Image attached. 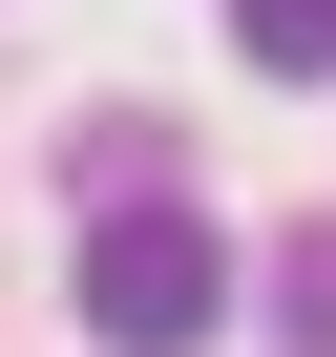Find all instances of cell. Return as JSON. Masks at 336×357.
I'll use <instances>...</instances> for the list:
<instances>
[{"label": "cell", "mask_w": 336, "mask_h": 357, "mask_svg": "<svg viewBox=\"0 0 336 357\" xmlns=\"http://www.w3.org/2000/svg\"><path fill=\"white\" fill-rule=\"evenodd\" d=\"M211 315H231V252H211L190 190H147V211L84 231V336H105V357H190Z\"/></svg>", "instance_id": "1"}, {"label": "cell", "mask_w": 336, "mask_h": 357, "mask_svg": "<svg viewBox=\"0 0 336 357\" xmlns=\"http://www.w3.org/2000/svg\"><path fill=\"white\" fill-rule=\"evenodd\" d=\"M231 63L252 84H336V0H231Z\"/></svg>", "instance_id": "2"}, {"label": "cell", "mask_w": 336, "mask_h": 357, "mask_svg": "<svg viewBox=\"0 0 336 357\" xmlns=\"http://www.w3.org/2000/svg\"><path fill=\"white\" fill-rule=\"evenodd\" d=\"M273 357H336V211L273 252Z\"/></svg>", "instance_id": "3"}]
</instances>
